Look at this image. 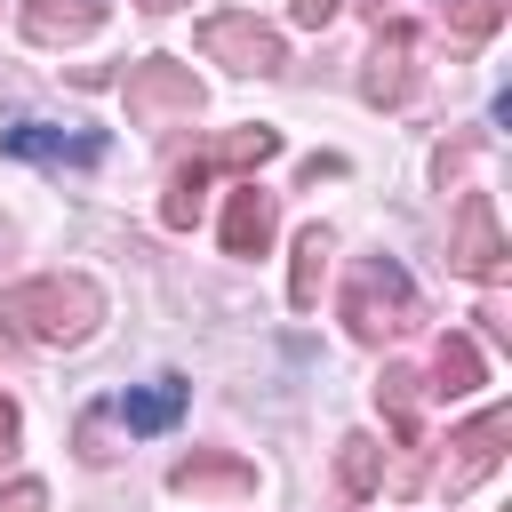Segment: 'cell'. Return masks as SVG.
I'll use <instances>...</instances> for the list:
<instances>
[{
    "label": "cell",
    "mask_w": 512,
    "mask_h": 512,
    "mask_svg": "<svg viewBox=\"0 0 512 512\" xmlns=\"http://www.w3.org/2000/svg\"><path fill=\"white\" fill-rule=\"evenodd\" d=\"M96 320H104V288L88 272H40L0 288V336H24V344H88Z\"/></svg>",
    "instance_id": "cell-1"
},
{
    "label": "cell",
    "mask_w": 512,
    "mask_h": 512,
    "mask_svg": "<svg viewBox=\"0 0 512 512\" xmlns=\"http://www.w3.org/2000/svg\"><path fill=\"white\" fill-rule=\"evenodd\" d=\"M344 328H352L360 344H400V336H416V328H424L416 280H408L392 256H360L352 280H344Z\"/></svg>",
    "instance_id": "cell-2"
},
{
    "label": "cell",
    "mask_w": 512,
    "mask_h": 512,
    "mask_svg": "<svg viewBox=\"0 0 512 512\" xmlns=\"http://www.w3.org/2000/svg\"><path fill=\"white\" fill-rule=\"evenodd\" d=\"M120 96H128V120L136 128H168V120H192L208 104L200 80H192V64H176V56H136L120 72Z\"/></svg>",
    "instance_id": "cell-3"
},
{
    "label": "cell",
    "mask_w": 512,
    "mask_h": 512,
    "mask_svg": "<svg viewBox=\"0 0 512 512\" xmlns=\"http://www.w3.org/2000/svg\"><path fill=\"white\" fill-rule=\"evenodd\" d=\"M200 56H208V64H224V72H240V80H272V72L288 64L280 32H272L264 16H240V8H224V16H208V24H200Z\"/></svg>",
    "instance_id": "cell-4"
},
{
    "label": "cell",
    "mask_w": 512,
    "mask_h": 512,
    "mask_svg": "<svg viewBox=\"0 0 512 512\" xmlns=\"http://www.w3.org/2000/svg\"><path fill=\"white\" fill-rule=\"evenodd\" d=\"M416 392H424V376L416 368H384L376 376V408L392 416V432H400V464H392V496H424V424H416Z\"/></svg>",
    "instance_id": "cell-5"
},
{
    "label": "cell",
    "mask_w": 512,
    "mask_h": 512,
    "mask_svg": "<svg viewBox=\"0 0 512 512\" xmlns=\"http://www.w3.org/2000/svg\"><path fill=\"white\" fill-rule=\"evenodd\" d=\"M504 448H512V408H480L472 424L448 432V472H440V488H448V496H472V488L504 464Z\"/></svg>",
    "instance_id": "cell-6"
},
{
    "label": "cell",
    "mask_w": 512,
    "mask_h": 512,
    "mask_svg": "<svg viewBox=\"0 0 512 512\" xmlns=\"http://www.w3.org/2000/svg\"><path fill=\"white\" fill-rule=\"evenodd\" d=\"M408 88H416V24H376V40H368V56H360V96L376 104V112H392V104H408Z\"/></svg>",
    "instance_id": "cell-7"
},
{
    "label": "cell",
    "mask_w": 512,
    "mask_h": 512,
    "mask_svg": "<svg viewBox=\"0 0 512 512\" xmlns=\"http://www.w3.org/2000/svg\"><path fill=\"white\" fill-rule=\"evenodd\" d=\"M0 152H16V160H48V168H96L104 160V136L96 128H56V120H8L0 128Z\"/></svg>",
    "instance_id": "cell-8"
},
{
    "label": "cell",
    "mask_w": 512,
    "mask_h": 512,
    "mask_svg": "<svg viewBox=\"0 0 512 512\" xmlns=\"http://www.w3.org/2000/svg\"><path fill=\"white\" fill-rule=\"evenodd\" d=\"M448 264H456V272H472V280H496V272L512 264V248H504V232H496V200H488V192H464V208H456V240H448Z\"/></svg>",
    "instance_id": "cell-9"
},
{
    "label": "cell",
    "mask_w": 512,
    "mask_h": 512,
    "mask_svg": "<svg viewBox=\"0 0 512 512\" xmlns=\"http://www.w3.org/2000/svg\"><path fill=\"white\" fill-rule=\"evenodd\" d=\"M168 488L176 496H224V504H240V496H256V464L224 456V448H192V456L168 464Z\"/></svg>",
    "instance_id": "cell-10"
},
{
    "label": "cell",
    "mask_w": 512,
    "mask_h": 512,
    "mask_svg": "<svg viewBox=\"0 0 512 512\" xmlns=\"http://www.w3.org/2000/svg\"><path fill=\"white\" fill-rule=\"evenodd\" d=\"M264 160H280V128H264V120H240V128H224V136H208L200 152H192V168L200 176H256Z\"/></svg>",
    "instance_id": "cell-11"
},
{
    "label": "cell",
    "mask_w": 512,
    "mask_h": 512,
    "mask_svg": "<svg viewBox=\"0 0 512 512\" xmlns=\"http://www.w3.org/2000/svg\"><path fill=\"white\" fill-rule=\"evenodd\" d=\"M272 232H280V208H272V192H256V176H248V184L232 192V208H224V256H264Z\"/></svg>",
    "instance_id": "cell-12"
},
{
    "label": "cell",
    "mask_w": 512,
    "mask_h": 512,
    "mask_svg": "<svg viewBox=\"0 0 512 512\" xmlns=\"http://www.w3.org/2000/svg\"><path fill=\"white\" fill-rule=\"evenodd\" d=\"M184 400H192V384H184V376H152V384L120 392V400H112V416H120L128 432H168V424L184 416Z\"/></svg>",
    "instance_id": "cell-13"
},
{
    "label": "cell",
    "mask_w": 512,
    "mask_h": 512,
    "mask_svg": "<svg viewBox=\"0 0 512 512\" xmlns=\"http://www.w3.org/2000/svg\"><path fill=\"white\" fill-rule=\"evenodd\" d=\"M96 24H104V0H24V40H40V48L88 40Z\"/></svg>",
    "instance_id": "cell-14"
},
{
    "label": "cell",
    "mask_w": 512,
    "mask_h": 512,
    "mask_svg": "<svg viewBox=\"0 0 512 512\" xmlns=\"http://www.w3.org/2000/svg\"><path fill=\"white\" fill-rule=\"evenodd\" d=\"M328 256H336V232H328V224H304V232H296V264H288V304H296V312L320 304Z\"/></svg>",
    "instance_id": "cell-15"
},
{
    "label": "cell",
    "mask_w": 512,
    "mask_h": 512,
    "mask_svg": "<svg viewBox=\"0 0 512 512\" xmlns=\"http://www.w3.org/2000/svg\"><path fill=\"white\" fill-rule=\"evenodd\" d=\"M488 384V368H480V344L472 336H440L432 344V384L424 392H440V400H464V392H480Z\"/></svg>",
    "instance_id": "cell-16"
},
{
    "label": "cell",
    "mask_w": 512,
    "mask_h": 512,
    "mask_svg": "<svg viewBox=\"0 0 512 512\" xmlns=\"http://www.w3.org/2000/svg\"><path fill=\"white\" fill-rule=\"evenodd\" d=\"M376 480H384V448H376V432H344V440H336V496L360 504V496H376Z\"/></svg>",
    "instance_id": "cell-17"
},
{
    "label": "cell",
    "mask_w": 512,
    "mask_h": 512,
    "mask_svg": "<svg viewBox=\"0 0 512 512\" xmlns=\"http://www.w3.org/2000/svg\"><path fill=\"white\" fill-rule=\"evenodd\" d=\"M440 16H448L456 40H488V32H504L512 0H440Z\"/></svg>",
    "instance_id": "cell-18"
},
{
    "label": "cell",
    "mask_w": 512,
    "mask_h": 512,
    "mask_svg": "<svg viewBox=\"0 0 512 512\" xmlns=\"http://www.w3.org/2000/svg\"><path fill=\"white\" fill-rule=\"evenodd\" d=\"M472 144H480V136H456V144H440V152H432V184H440V192H448V184L464 176V160H472Z\"/></svg>",
    "instance_id": "cell-19"
},
{
    "label": "cell",
    "mask_w": 512,
    "mask_h": 512,
    "mask_svg": "<svg viewBox=\"0 0 512 512\" xmlns=\"http://www.w3.org/2000/svg\"><path fill=\"white\" fill-rule=\"evenodd\" d=\"M0 512H48V488L40 480H8L0 488Z\"/></svg>",
    "instance_id": "cell-20"
},
{
    "label": "cell",
    "mask_w": 512,
    "mask_h": 512,
    "mask_svg": "<svg viewBox=\"0 0 512 512\" xmlns=\"http://www.w3.org/2000/svg\"><path fill=\"white\" fill-rule=\"evenodd\" d=\"M336 8H344V0H288V16H296V24H312V32H320Z\"/></svg>",
    "instance_id": "cell-21"
},
{
    "label": "cell",
    "mask_w": 512,
    "mask_h": 512,
    "mask_svg": "<svg viewBox=\"0 0 512 512\" xmlns=\"http://www.w3.org/2000/svg\"><path fill=\"white\" fill-rule=\"evenodd\" d=\"M16 432H24V416H16V400H8V392H0V456H8V448H16Z\"/></svg>",
    "instance_id": "cell-22"
},
{
    "label": "cell",
    "mask_w": 512,
    "mask_h": 512,
    "mask_svg": "<svg viewBox=\"0 0 512 512\" xmlns=\"http://www.w3.org/2000/svg\"><path fill=\"white\" fill-rule=\"evenodd\" d=\"M8 240H16V232H8V224H0V256H8Z\"/></svg>",
    "instance_id": "cell-23"
},
{
    "label": "cell",
    "mask_w": 512,
    "mask_h": 512,
    "mask_svg": "<svg viewBox=\"0 0 512 512\" xmlns=\"http://www.w3.org/2000/svg\"><path fill=\"white\" fill-rule=\"evenodd\" d=\"M144 8H152V16H160V8H176V0H144Z\"/></svg>",
    "instance_id": "cell-24"
}]
</instances>
